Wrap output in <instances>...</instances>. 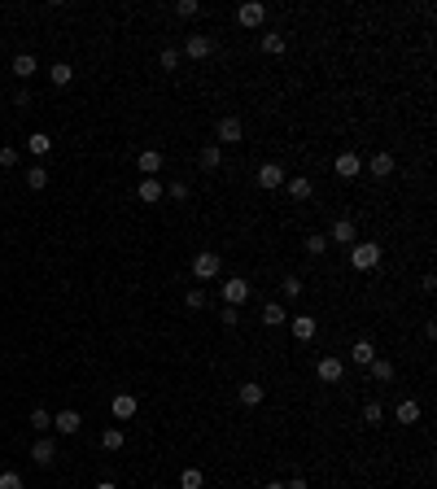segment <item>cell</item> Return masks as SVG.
<instances>
[{
    "label": "cell",
    "mask_w": 437,
    "mask_h": 489,
    "mask_svg": "<svg viewBox=\"0 0 437 489\" xmlns=\"http://www.w3.org/2000/svg\"><path fill=\"white\" fill-rule=\"evenodd\" d=\"M219 271H223L219 254H197V258H193V280H215Z\"/></svg>",
    "instance_id": "11"
},
{
    "label": "cell",
    "mask_w": 437,
    "mask_h": 489,
    "mask_svg": "<svg viewBox=\"0 0 437 489\" xmlns=\"http://www.w3.org/2000/svg\"><path fill=\"white\" fill-rule=\"evenodd\" d=\"M258 49H263L267 57H280V53H285V49H289V44H285V35H276V31H267V35H263V40H258Z\"/></svg>",
    "instance_id": "26"
},
{
    "label": "cell",
    "mask_w": 437,
    "mask_h": 489,
    "mask_svg": "<svg viewBox=\"0 0 437 489\" xmlns=\"http://www.w3.org/2000/svg\"><path fill=\"white\" fill-rule=\"evenodd\" d=\"M363 424H368V428L385 424V407H381V402H368V407H363Z\"/></svg>",
    "instance_id": "31"
},
{
    "label": "cell",
    "mask_w": 437,
    "mask_h": 489,
    "mask_svg": "<svg viewBox=\"0 0 437 489\" xmlns=\"http://www.w3.org/2000/svg\"><path fill=\"white\" fill-rule=\"evenodd\" d=\"M0 166H5V171H14V166H18V149H14V145L0 149Z\"/></svg>",
    "instance_id": "39"
},
{
    "label": "cell",
    "mask_w": 437,
    "mask_h": 489,
    "mask_svg": "<svg viewBox=\"0 0 437 489\" xmlns=\"http://www.w3.org/2000/svg\"><path fill=\"white\" fill-rule=\"evenodd\" d=\"M223 306H236L241 310L245 302H250V280H241V276H232V280H223Z\"/></svg>",
    "instance_id": "2"
},
{
    "label": "cell",
    "mask_w": 437,
    "mask_h": 489,
    "mask_svg": "<svg viewBox=\"0 0 437 489\" xmlns=\"http://www.w3.org/2000/svg\"><path fill=\"white\" fill-rule=\"evenodd\" d=\"M97 489H118V485H114V481H101V485H97Z\"/></svg>",
    "instance_id": "45"
},
{
    "label": "cell",
    "mask_w": 437,
    "mask_h": 489,
    "mask_svg": "<svg viewBox=\"0 0 437 489\" xmlns=\"http://www.w3.org/2000/svg\"><path fill=\"white\" fill-rule=\"evenodd\" d=\"M324 249H328V236H306V254H315V258H320Z\"/></svg>",
    "instance_id": "38"
},
{
    "label": "cell",
    "mask_w": 437,
    "mask_h": 489,
    "mask_svg": "<svg viewBox=\"0 0 437 489\" xmlns=\"http://www.w3.org/2000/svg\"><path fill=\"white\" fill-rule=\"evenodd\" d=\"M49 79H53V88H70L75 66H70V62H53V66H49Z\"/></svg>",
    "instance_id": "23"
},
{
    "label": "cell",
    "mask_w": 437,
    "mask_h": 489,
    "mask_svg": "<svg viewBox=\"0 0 437 489\" xmlns=\"http://www.w3.org/2000/svg\"><path fill=\"white\" fill-rule=\"evenodd\" d=\"M180 489H202V468H184L180 472Z\"/></svg>",
    "instance_id": "33"
},
{
    "label": "cell",
    "mask_w": 437,
    "mask_h": 489,
    "mask_svg": "<svg viewBox=\"0 0 437 489\" xmlns=\"http://www.w3.org/2000/svg\"><path fill=\"white\" fill-rule=\"evenodd\" d=\"M289 332H293V341L311 345L315 332H320V324H315V315H289Z\"/></svg>",
    "instance_id": "4"
},
{
    "label": "cell",
    "mask_w": 437,
    "mask_h": 489,
    "mask_svg": "<svg viewBox=\"0 0 437 489\" xmlns=\"http://www.w3.org/2000/svg\"><path fill=\"white\" fill-rule=\"evenodd\" d=\"M136 197L145 201V206H153V201L167 197V184H162V180H140V184H136Z\"/></svg>",
    "instance_id": "16"
},
{
    "label": "cell",
    "mask_w": 437,
    "mask_h": 489,
    "mask_svg": "<svg viewBox=\"0 0 437 489\" xmlns=\"http://www.w3.org/2000/svg\"><path fill=\"white\" fill-rule=\"evenodd\" d=\"M328 245H359V228H354V219H337L333 228H328Z\"/></svg>",
    "instance_id": "7"
},
{
    "label": "cell",
    "mask_w": 437,
    "mask_h": 489,
    "mask_svg": "<svg viewBox=\"0 0 437 489\" xmlns=\"http://www.w3.org/2000/svg\"><path fill=\"white\" fill-rule=\"evenodd\" d=\"M110 411H114V420H132V415L140 411V402H136V393H118V398L110 402Z\"/></svg>",
    "instance_id": "17"
},
{
    "label": "cell",
    "mask_w": 437,
    "mask_h": 489,
    "mask_svg": "<svg viewBox=\"0 0 437 489\" xmlns=\"http://www.w3.org/2000/svg\"><path fill=\"white\" fill-rule=\"evenodd\" d=\"M350 359H354V363H359V367H368V363L376 359V345H372L368 337H359V341H354V345H350Z\"/></svg>",
    "instance_id": "22"
},
{
    "label": "cell",
    "mask_w": 437,
    "mask_h": 489,
    "mask_svg": "<svg viewBox=\"0 0 437 489\" xmlns=\"http://www.w3.org/2000/svg\"><path fill=\"white\" fill-rule=\"evenodd\" d=\"M394 420L403 424V428H411V424H420V402H411V398H403V402H398V411H394Z\"/></svg>",
    "instance_id": "21"
},
{
    "label": "cell",
    "mask_w": 437,
    "mask_h": 489,
    "mask_svg": "<svg viewBox=\"0 0 437 489\" xmlns=\"http://www.w3.org/2000/svg\"><path fill=\"white\" fill-rule=\"evenodd\" d=\"M162 166H167V162H162V153H158V149H140V153H136V171L145 175V180H158Z\"/></svg>",
    "instance_id": "5"
},
{
    "label": "cell",
    "mask_w": 437,
    "mask_h": 489,
    "mask_svg": "<svg viewBox=\"0 0 437 489\" xmlns=\"http://www.w3.org/2000/svg\"><path fill=\"white\" fill-rule=\"evenodd\" d=\"M210 53H215V40H210V35H188L184 40V57H193V62H202Z\"/></svg>",
    "instance_id": "13"
},
{
    "label": "cell",
    "mask_w": 437,
    "mask_h": 489,
    "mask_svg": "<svg viewBox=\"0 0 437 489\" xmlns=\"http://www.w3.org/2000/svg\"><path fill=\"white\" fill-rule=\"evenodd\" d=\"M245 131H241V118L228 114V118H219V127H215V145H236Z\"/></svg>",
    "instance_id": "9"
},
{
    "label": "cell",
    "mask_w": 437,
    "mask_h": 489,
    "mask_svg": "<svg viewBox=\"0 0 437 489\" xmlns=\"http://www.w3.org/2000/svg\"><path fill=\"white\" fill-rule=\"evenodd\" d=\"M315 376H320L324 385H341V376H346V363H341L337 354H328V359L315 363Z\"/></svg>",
    "instance_id": "6"
},
{
    "label": "cell",
    "mask_w": 437,
    "mask_h": 489,
    "mask_svg": "<svg viewBox=\"0 0 437 489\" xmlns=\"http://www.w3.org/2000/svg\"><path fill=\"white\" fill-rule=\"evenodd\" d=\"M285 188H289V197H293V201H311V197H315V184L306 180V175H289Z\"/></svg>",
    "instance_id": "18"
},
{
    "label": "cell",
    "mask_w": 437,
    "mask_h": 489,
    "mask_svg": "<svg viewBox=\"0 0 437 489\" xmlns=\"http://www.w3.org/2000/svg\"><path fill=\"white\" fill-rule=\"evenodd\" d=\"M53 428H57V437H75L79 428H84V415H79V411H57Z\"/></svg>",
    "instance_id": "12"
},
{
    "label": "cell",
    "mask_w": 437,
    "mask_h": 489,
    "mask_svg": "<svg viewBox=\"0 0 437 489\" xmlns=\"http://www.w3.org/2000/svg\"><path fill=\"white\" fill-rule=\"evenodd\" d=\"M263 18H267V5H258V0L236 9V22H241V27H263Z\"/></svg>",
    "instance_id": "15"
},
{
    "label": "cell",
    "mask_w": 437,
    "mask_h": 489,
    "mask_svg": "<svg viewBox=\"0 0 437 489\" xmlns=\"http://www.w3.org/2000/svg\"><path fill=\"white\" fill-rule=\"evenodd\" d=\"M394 166H398V162H394V153H385V149H381V153H372L368 171L376 175V180H389V175H394Z\"/></svg>",
    "instance_id": "19"
},
{
    "label": "cell",
    "mask_w": 437,
    "mask_h": 489,
    "mask_svg": "<svg viewBox=\"0 0 437 489\" xmlns=\"http://www.w3.org/2000/svg\"><path fill=\"white\" fill-rule=\"evenodd\" d=\"M184 306H188V310H202V306H206V289H188V293H184Z\"/></svg>",
    "instance_id": "35"
},
{
    "label": "cell",
    "mask_w": 437,
    "mask_h": 489,
    "mask_svg": "<svg viewBox=\"0 0 437 489\" xmlns=\"http://www.w3.org/2000/svg\"><path fill=\"white\" fill-rule=\"evenodd\" d=\"M27 188H31V193L49 188V166H27Z\"/></svg>",
    "instance_id": "27"
},
{
    "label": "cell",
    "mask_w": 437,
    "mask_h": 489,
    "mask_svg": "<svg viewBox=\"0 0 437 489\" xmlns=\"http://www.w3.org/2000/svg\"><path fill=\"white\" fill-rule=\"evenodd\" d=\"M9 70H14V75H18V79H31V75H35V70H40V62H35V57H31V53H18V57H14V66H9Z\"/></svg>",
    "instance_id": "25"
},
{
    "label": "cell",
    "mask_w": 437,
    "mask_h": 489,
    "mask_svg": "<svg viewBox=\"0 0 437 489\" xmlns=\"http://www.w3.org/2000/svg\"><path fill=\"white\" fill-rule=\"evenodd\" d=\"M381 258H385V249H381V245H350V262H354V271H376V267H381Z\"/></svg>",
    "instance_id": "1"
},
{
    "label": "cell",
    "mask_w": 437,
    "mask_h": 489,
    "mask_svg": "<svg viewBox=\"0 0 437 489\" xmlns=\"http://www.w3.org/2000/svg\"><path fill=\"white\" fill-rule=\"evenodd\" d=\"M158 62H162V70H175V66H180V49H162Z\"/></svg>",
    "instance_id": "41"
},
{
    "label": "cell",
    "mask_w": 437,
    "mask_h": 489,
    "mask_svg": "<svg viewBox=\"0 0 437 489\" xmlns=\"http://www.w3.org/2000/svg\"><path fill=\"white\" fill-rule=\"evenodd\" d=\"M31 459L40 463V468H53V463H57V441H53V437H40V441L31 446Z\"/></svg>",
    "instance_id": "14"
},
{
    "label": "cell",
    "mask_w": 437,
    "mask_h": 489,
    "mask_svg": "<svg viewBox=\"0 0 437 489\" xmlns=\"http://www.w3.org/2000/svg\"><path fill=\"white\" fill-rule=\"evenodd\" d=\"M197 162H202V171H219L223 149H219V145H202V158H197Z\"/></svg>",
    "instance_id": "29"
},
{
    "label": "cell",
    "mask_w": 437,
    "mask_h": 489,
    "mask_svg": "<svg viewBox=\"0 0 437 489\" xmlns=\"http://www.w3.org/2000/svg\"><path fill=\"white\" fill-rule=\"evenodd\" d=\"M333 171L341 175V180H359V171H363V158H359V153H354V149H346V153H337Z\"/></svg>",
    "instance_id": "8"
},
{
    "label": "cell",
    "mask_w": 437,
    "mask_h": 489,
    "mask_svg": "<svg viewBox=\"0 0 437 489\" xmlns=\"http://www.w3.org/2000/svg\"><path fill=\"white\" fill-rule=\"evenodd\" d=\"M280 289H285V297L293 302V297H302V289H306V284H302L298 276H285V280H280Z\"/></svg>",
    "instance_id": "34"
},
{
    "label": "cell",
    "mask_w": 437,
    "mask_h": 489,
    "mask_svg": "<svg viewBox=\"0 0 437 489\" xmlns=\"http://www.w3.org/2000/svg\"><path fill=\"white\" fill-rule=\"evenodd\" d=\"M219 324H223V328H236V324H241V310H236V306H223V310H219Z\"/></svg>",
    "instance_id": "36"
},
{
    "label": "cell",
    "mask_w": 437,
    "mask_h": 489,
    "mask_svg": "<svg viewBox=\"0 0 437 489\" xmlns=\"http://www.w3.org/2000/svg\"><path fill=\"white\" fill-rule=\"evenodd\" d=\"M167 197H171V201H188V184H184V180L167 184Z\"/></svg>",
    "instance_id": "40"
},
{
    "label": "cell",
    "mask_w": 437,
    "mask_h": 489,
    "mask_svg": "<svg viewBox=\"0 0 437 489\" xmlns=\"http://www.w3.org/2000/svg\"><path fill=\"white\" fill-rule=\"evenodd\" d=\"M267 489H285V481H267Z\"/></svg>",
    "instance_id": "44"
},
{
    "label": "cell",
    "mask_w": 437,
    "mask_h": 489,
    "mask_svg": "<svg viewBox=\"0 0 437 489\" xmlns=\"http://www.w3.org/2000/svg\"><path fill=\"white\" fill-rule=\"evenodd\" d=\"M285 324H289V310L280 302H267L263 306V328H285Z\"/></svg>",
    "instance_id": "20"
},
{
    "label": "cell",
    "mask_w": 437,
    "mask_h": 489,
    "mask_svg": "<svg viewBox=\"0 0 437 489\" xmlns=\"http://www.w3.org/2000/svg\"><path fill=\"white\" fill-rule=\"evenodd\" d=\"M101 450H123V428H105V433H101Z\"/></svg>",
    "instance_id": "32"
},
{
    "label": "cell",
    "mask_w": 437,
    "mask_h": 489,
    "mask_svg": "<svg viewBox=\"0 0 437 489\" xmlns=\"http://www.w3.org/2000/svg\"><path fill=\"white\" fill-rule=\"evenodd\" d=\"M27 149L35 153V158H44V153H53V136H49V131H31V136H27Z\"/></svg>",
    "instance_id": "24"
},
{
    "label": "cell",
    "mask_w": 437,
    "mask_h": 489,
    "mask_svg": "<svg viewBox=\"0 0 437 489\" xmlns=\"http://www.w3.org/2000/svg\"><path fill=\"white\" fill-rule=\"evenodd\" d=\"M263 398H267V389L258 385V380H241V385H236V402H241V407H263Z\"/></svg>",
    "instance_id": "10"
},
{
    "label": "cell",
    "mask_w": 437,
    "mask_h": 489,
    "mask_svg": "<svg viewBox=\"0 0 437 489\" xmlns=\"http://www.w3.org/2000/svg\"><path fill=\"white\" fill-rule=\"evenodd\" d=\"M285 489H306V476H293V481H289Z\"/></svg>",
    "instance_id": "43"
},
{
    "label": "cell",
    "mask_w": 437,
    "mask_h": 489,
    "mask_svg": "<svg viewBox=\"0 0 437 489\" xmlns=\"http://www.w3.org/2000/svg\"><path fill=\"white\" fill-rule=\"evenodd\" d=\"M175 14H180V18H197V14H202V5H197V0H180Z\"/></svg>",
    "instance_id": "37"
},
{
    "label": "cell",
    "mask_w": 437,
    "mask_h": 489,
    "mask_svg": "<svg viewBox=\"0 0 437 489\" xmlns=\"http://www.w3.org/2000/svg\"><path fill=\"white\" fill-rule=\"evenodd\" d=\"M254 180H258V188L276 193V188H285V180H289V175H285V166H280V162H263V166H258V175H254Z\"/></svg>",
    "instance_id": "3"
},
{
    "label": "cell",
    "mask_w": 437,
    "mask_h": 489,
    "mask_svg": "<svg viewBox=\"0 0 437 489\" xmlns=\"http://www.w3.org/2000/svg\"><path fill=\"white\" fill-rule=\"evenodd\" d=\"M27 424L35 428V433H49V428H53V415H49V411H44V407H35V411L27 415Z\"/></svg>",
    "instance_id": "30"
},
{
    "label": "cell",
    "mask_w": 437,
    "mask_h": 489,
    "mask_svg": "<svg viewBox=\"0 0 437 489\" xmlns=\"http://www.w3.org/2000/svg\"><path fill=\"white\" fill-rule=\"evenodd\" d=\"M368 372H372V380L389 385V380H394V363H389V359H372V363H368Z\"/></svg>",
    "instance_id": "28"
},
{
    "label": "cell",
    "mask_w": 437,
    "mask_h": 489,
    "mask_svg": "<svg viewBox=\"0 0 437 489\" xmlns=\"http://www.w3.org/2000/svg\"><path fill=\"white\" fill-rule=\"evenodd\" d=\"M0 489H22V476L18 472H0Z\"/></svg>",
    "instance_id": "42"
}]
</instances>
